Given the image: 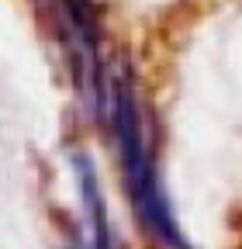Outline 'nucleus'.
I'll return each mask as SVG.
<instances>
[{"instance_id":"1","label":"nucleus","mask_w":242,"mask_h":249,"mask_svg":"<svg viewBox=\"0 0 242 249\" xmlns=\"http://www.w3.org/2000/svg\"><path fill=\"white\" fill-rule=\"evenodd\" d=\"M107 114H111V128L121 149V166H125V183L132 191V201L142 214V222L159 235V242L173 246V249H187L184 239H180L173 218L166 211V201L159 194L156 183V170H153V156H149V142L142 132V114H138V101L132 80L125 73H118L107 87Z\"/></svg>"}]
</instances>
